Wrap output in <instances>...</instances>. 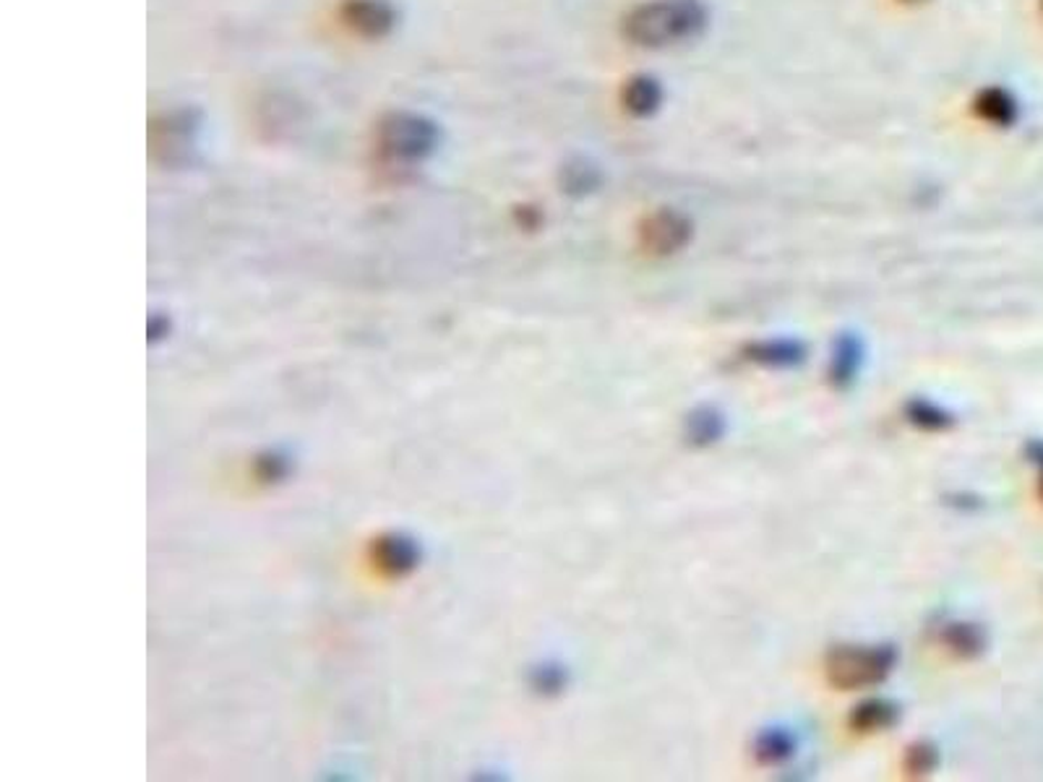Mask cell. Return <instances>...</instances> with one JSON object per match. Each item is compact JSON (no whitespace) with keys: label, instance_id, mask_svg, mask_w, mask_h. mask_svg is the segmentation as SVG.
I'll return each instance as SVG.
<instances>
[{"label":"cell","instance_id":"obj_1","mask_svg":"<svg viewBox=\"0 0 1043 782\" xmlns=\"http://www.w3.org/2000/svg\"><path fill=\"white\" fill-rule=\"evenodd\" d=\"M710 11L702 0H650L636 6L624 21L629 42L640 48H671L694 40L708 29Z\"/></svg>","mask_w":1043,"mask_h":782},{"label":"cell","instance_id":"obj_2","mask_svg":"<svg viewBox=\"0 0 1043 782\" xmlns=\"http://www.w3.org/2000/svg\"><path fill=\"white\" fill-rule=\"evenodd\" d=\"M897 655L892 646H855L843 644L828 652L824 675L830 686L840 691H859L882 683L892 673Z\"/></svg>","mask_w":1043,"mask_h":782},{"label":"cell","instance_id":"obj_3","mask_svg":"<svg viewBox=\"0 0 1043 782\" xmlns=\"http://www.w3.org/2000/svg\"><path fill=\"white\" fill-rule=\"evenodd\" d=\"M437 126L410 112L389 116L379 128V144L394 160H420L437 147Z\"/></svg>","mask_w":1043,"mask_h":782},{"label":"cell","instance_id":"obj_4","mask_svg":"<svg viewBox=\"0 0 1043 782\" xmlns=\"http://www.w3.org/2000/svg\"><path fill=\"white\" fill-rule=\"evenodd\" d=\"M694 235V224L676 209H660L644 217L640 224V243L650 255H673L684 251Z\"/></svg>","mask_w":1043,"mask_h":782},{"label":"cell","instance_id":"obj_5","mask_svg":"<svg viewBox=\"0 0 1043 782\" xmlns=\"http://www.w3.org/2000/svg\"><path fill=\"white\" fill-rule=\"evenodd\" d=\"M342 21L360 37H384L394 27V11L387 0H344Z\"/></svg>","mask_w":1043,"mask_h":782},{"label":"cell","instance_id":"obj_6","mask_svg":"<svg viewBox=\"0 0 1043 782\" xmlns=\"http://www.w3.org/2000/svg\"><path fill=\"white\" fill-rule=\"evenodd\" d=\"M864 368V340L853 332L838 334L830 355V383L835 389H851Z\"/></svg>","mask_w":1043,"mask_h":782},{"label":"cell","instance_id":"obj_7","mask_svg":"<svg viewBox=\"0 0 1043 782\" xmlns=\"http://www.w3.org/2000/svg\"><path fill=\"white\" fill-rule=\"evenodd\" d=\"M749 363L764 368H795L806 360V344L799 340H760L744 348Z\"/></svg>","mask_w":1043,"mask_h":782},{"label":"cell","instance_id":"obj_8","mask_svg":"<svg viewBox=\"0 0 1043 782\" xmlns=\"http://www.w3.org/2000/svg\"><path fill=\"white\" fill-rule=\"evenodd\" d=\"M621 102H624L626 112H632L634 118H650L655 116L660 104H663V87H660L655 77L640 73V77L629 79L624 84Z\"/></svg>","mask_w":1043,"mask_h":782},{"label":"cell","instance_id":"obj_9","mask_svg":"<svg viewBox=\"0 0 1043 782\" xmlns=\"http://www.w3.org/2000/svg\"><path fill=\"white\" fill-rule=\"evenodd\" d=\"M975 116L996 128H1010L1017 120V100L1007 89L986 87L973 100Z\"/></svg>","mask_w":1043,"mask_h":782},{"label":"cell","instance_id":"obj_10","mask_svg":"<svg viewBox=\"0 0 1043 782\" xmlns=\"http://www.w3.org/2000/svg\"><path fill=\"white\" fill-rule=\"evenodd\" d=\"M897 718L900 710L895 702H890V699H866V702L853 706L848 723H851L855 733H880L895 725Z\"/></svg>","mask_w":1043,"mask_h":782},{"label":"cell","instance_id":"obj_11","mask_svg":"<svg viewBox=\"0 0 1043 782\" xmlns=\"http://www.w3.org/2000/svg\"><path fill=\"white\" fill-rule=\"evenodd\" d=\"M942 642L950 652H955L957 658H979L981 652L986 650V634L979 623L971 621H952L944 626L942 631Z\"/></svg>","mask_w":1043,"mask_h":782},{"label":"cell","instance_id":"obj_12","mask_svg":"<svg viewBox=\"0 0 1043 782\" xmlns=\"http://www.w3.org/2000/svg\"><path fill=\"white\" fill-rule=\"evenodd\" d=\"M686 439L694 447H710L723 439L725 418L715 408H700L686 418Z\"/></svg>","mask_w":1043,"mask_h":782},{"label":"cell","instance_id":"obj_13","mask_svg":"<svg viewBox=\"0 0 1043 782\" xmlns=\"http://www.w3.org/2000/svg\"><path fill=\"white\" fill-rule=\"evenodd\" d=\"M905 420L919 428V431H926V433L947 431V428L955 423L947 410L940 408V404L932 400H921V397L905 404Z\"/></svg>","mask_w":1043,"mask_h":782},{"label":"cell","instance_id":"obj_14","mask_svg":"<svg viewBox=\"0 0 1043 782\" xmlns=\"http://www.w3.org/2000/svg\"><path fill=\"white\" fill-rule=\"evenodd\" d=\"M793 751L795 739L783 728H770V731L760 733V739L754 743V756L762 764H783L785 759L793 756Z\"/></svg>","mask_w":1043,"mask_h":782},{"label":"cell","instance_id":"obj_15","mask_svg":"<svg viewBox=\"0 0 1043 782\" xmlns=\"http://www.w3.org/2000/svg\"><path fill=\"white\" fill-rule=\"evenodd\" d=\"M185 126H189V120L180 118V116L164 118L162 123L154 128L152 144L162 147L164 152H175L178 147H189L191 137H189V131H185Z\"/></svg>","mask_w":1043,"mask_h":782},{"label":"cell","instance_id":"obj_16","mask_svg":"<svg viewBox=\"0 0 1043 782\" xmlns=\"http://www.w3.org/2000/svg\"><path fill=\"white\" fill-rule=\"evenodd\" d=\"M936 762H940V754H936V749L926 741L913 743V746L905 751V770H907V774H913V778H924V774H932Z\"/></svg>","mask_w":1043,"mask_h":782},{"label":"cell","instance_id":"obj_17","mask_svg":"<svg viewBox=\"0 0 1043 782\" xmlns=\"http://www.w3.org/2000/svg\"><path fill=\"white\" fill-rule=\"evenodd\" d=\"M566 178H569V188H580V191H592V186L598 183V170L588 162H576L566 168Z\"/></svg>","mask_w":1043,"mask_h":782},{"label":"cell","instance_id":"obj_18","mask_svg":"<svg viewBox=\"0 0 1043 782\" xmlns=\"http://www.w3.org/2000/svg\"><path fill=\"white\" fill-rule=\"evenodd\" d=\"M905 3H926V0H905Z\"/></svg>","mask_w":1043,"mask_h":782},{"label":"cell","instance_id":"obj_19","mask_svg":"<svg viewBox=\"0 0 1043 782\" xmlns=\"http://www.w3.org/2000/svg\"><path fill=\"white\" fill-rule=\"evenodd\" d=\"M1041 499H1043V470H1041Z\"/></svg>","mask_w":1043,"mask_h":782},{"label":"cell","instance_id":"obj_20","mask_svg":"<svg viewBox=\"0 0 1043 782\" xmlns=\"http://www.w3.org/2000/svg\"><path fill=\"white\" fill-rule=\"evenodd\" d=\"M1041 6H1043V0H1041Z\"/></svg>","mask_w":1043,"mask_h":782}]
</instances>
